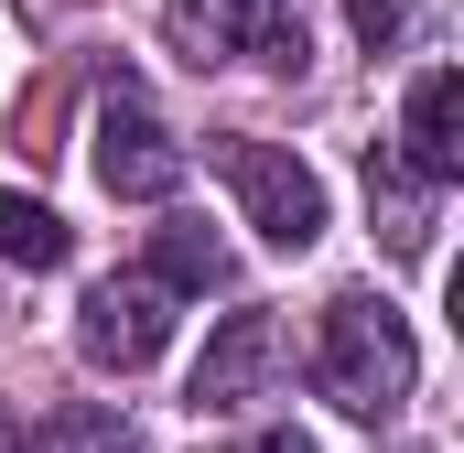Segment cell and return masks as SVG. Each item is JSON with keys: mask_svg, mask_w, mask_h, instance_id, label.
<instances>
[{"mask_svg": "<svg viewBox=\"0 0 464 453\" xmlns=\"http://www.w3.org/2000/svg\"><path fill=\"white\" fill-rule=\"evenodd\" d=\"M421 378V345L411 324L378 303V292H335L324 303V335H314V389L346 410V421H389Z\"/></svg>", "mask_w": 464, "mask_h": 453, "instance_id": "cell-1", "label": "cell"}, {"mask_svg": "<svg viewBox=\"0 0 464 453\" xmlns=\"http://www.w3.org/2000/svg\"><path fill=\"white\" fill-rule=\"evenodd\" d=\"M206 162L227 173V195H237V217L259 226L270 248H314L324 237V173L303 162V151H281V140H206Z\"/></svg>", "mask_w": 464, "mask_h": 453, "instance_id": "cell-2", "label": "cell"}, {"mask_svg": "<svg viewBox=\"0 0 464 453\" xmlns=\"http://www.w3.org/2000/svg\"><path fill=\"white\" fill-rule=\"evenodd\" d=\"M162 345H173V292H162L151 270H109V281H87V303H76V356H87V367L130 378V367H151Z\"/></svg>", "mask_w": 464, "mask_h": 453, "instance_id": "cell-3", "label": "cell"}, {"mask_svg": "<svg viewBox=\"0 0 464 453\" xmlns=\"http://www.w3.org/2000/svg\"><path fill=\"white\" fill-rule=\"evenodd\" d=\"M87 162H98V184H109L119 206H162V195L184 184V140L151 119V98H140L130 76L98 98V151H87Z\"/></svg>", "mask_w": 464, "mask_h": 453, "instance_id": "cell-4", "label": "cell"}, {"mask_svg": "<svg viewBox=\"0 0 464 453\" xmlns=\"http://www.w3.org/2000/svg\"><path fill=\"white\" fill-rule=\"evenodd\" d=\"M162 22H173V43L195 54V65H227V54H259V65H303V22H292V0H162Z\"/></svg>", "mask_w": 464, "mask_h": 453, "instance_id": "cell-5", "label": "cell"}, {"mask_svg": "<svg viewBox=\"0 0 464 453\" xmlns=\"http://www.w3.org/2000/svg\"><path fill=\"white\" fill-rule=\"evenodd\" d=\"M270 356H281V324H270V313H227V324L206 335V356H195V389H184V400H195L206 421H227V410L259 400Z\"/></svg>", "mask_w": 464, "mask_h": 453, "instance_id": "cell-6", "label": "cell"}, {"mask_svg": "<svg viewBox=\"0 0 464 453\" xmlns=\"http://www.w3.org/2000/svg\"><path fill=\"white\" fill-rule=\"evenodd\" d=\"M400 173H421V184H464V76H454V65H432V76L411 87Z\"/></svg>", "mask_w": 464, "mask_h": 453, "instance_id": "cell-7", "label": "cell"}, {"mask_svg": "<svg viewBox=\"0 0 464 453\" xmlns=\"http://www.w3.org/2000/svg\"><path fill=\"white\" fill-rule=\"evenodd\" d=\"M151 281L162 292H227V237L206 217H162L151 226Z\"/></svg>", "mask_w": 464, "mask_h": 453, "instance_id": "cell-8", "label": "cell"}, {"mask_svg": "<svg viewBox=\"0 0 464 453\" xmlns=\"http://www.w3.org/2000/svg\"><path fill=\"white\" fill-rule=\"evenodd\" d=\"M65 248H76V237H65V217H54L44 195H11V184H0V259H11V270H65Z\"/></svg>", "mask_w": 464, "mask_h": 453, "instance_id": "cell-9", "label": "cell"}, {"mask_svg": "<svg viewBox=\"0 0 464 453\" xmlns=\"http://www.w3.org/2000/svg\"><path fill=\"white\" fill-rule=\"evenodd\" d=\"M421 195H432L421 173H400L389 151H367V206H378V237H389L400 259H421V237H432V226H421Z\"/></svg>", "mask_w": 464, "mask_h": 453, "instance_id": "cell-10", "label": "cell"}, {"mask_svg": "<svg viewBox=\"0 0 464 453\" xmlns=\"http://www.w3.org/2000/svg\"><path fill=\"white\" fill-rule=\"evenodd\" d=\"M22 453H140V432H130L119 410H87V400H76V410H54L44 432H22Z\"/></svg>", "mask_w": 464, "mask_h": 453, "instance_id": "cell-11", "label": "cell"}, {"mask_svg": "<svg viewBox=\"0 0 464 453\" xmlns=\"http://www.w3.org/2000/svg\"><path fill=\"white\" fill-rule=\"evenodd\" d=\"M346 22H356V43H367V54H389V43L411 33V0H346Z\"/></svg>", "mask_w": 464, "mask_h": 453, "instance_id": "cell-12", "label": "cell"}, {"mask_svg": "<svg viewBox=\"0 0 464 453\" xmlns=\"http://www.w3.org/2000/svg\"><path fill=\"white\" fill-rule=\"evenodd\" d=\"M237 453H314V443H303V432H248Z\"/></svg>", "mask_w": 464, "mask_h": 453, "instance_id": "cell-13", "label": "cell"}, {"mask_svg": "<svg viewBox=\"0 0 464 453\" xmlns=\"http://www.w3.org/2000/svg\"><path fill=\"white\" fill-rule=\"evenodd\" d=\"M0 453H22V421H11V410H0Z\"/></svg>", "mask_w": 464, "mask_h": 453, "instance_id": "cell-14", "label": "cell"}]
</instances>
